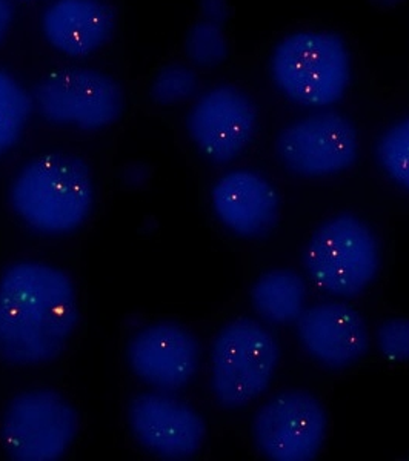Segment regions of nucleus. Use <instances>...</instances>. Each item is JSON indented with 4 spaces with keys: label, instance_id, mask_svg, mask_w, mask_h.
Masks as SVG:
<instances>
[{
    "label": "nucleus",
    "instance_id": "obj_5",
    "mask_svg": "<svg viewBox=\"0 0 409 461\" xmlns=\"http://www.w3.org/2000/svg\"><path fill=\"white\" fill-rule=\"evenodd\" d=\"M280 348L259 321L239 317L222 328L211 348V389L222 408L239 409L271 384Z\"/></svg>",
    "mask_w": 409,
    "mask_h": 461
},
{
    "label": "nucleus",
    "instance_id": "obj_24",
    "mask_svg": "<svg viewBox=\"0 0 409 461\" xmlns=\"http://www.w3.org/2000/svg\"><path fill=\"white\" fill-rule=\"evenodd\" d=\"M123 177H125L126 184L137 188V186H142V185L147 184L148 177H150V171H148L147 167L142 165V163H132V165H130V167L125 169Z\"/></svg>",
    "mask_w": 409,
    "mask_h": 461
},
{
    "label": "nucleus",
    "instance_id": "obj_6",
    "mask_svg": "<svg viewBox=\"0 0 409 461\" xmlns=\"http://www.w3.org/2000/svg\"><path fill=\"white\" fill-rule=\"evenodd\" d=\"M79 414L54 389L17 393L6 406L0 438L13 460L62 458L79 432Z\"/></svg>",
    "mask_w": 409,
    "mask_h": 461
},
{
    "label": "nucleus",
    "instance_id": "obj_25",
    "mask_svg": "<svg viewBox=\"0 0 409 461\" xmlns=\"http://www.w3.org/2000/svg\"><path fill=\"white\" fill-rule=\"evenodd\" d=\"M368 2L378 10H394V8L402 5L404 0H368Z\"/></svg>",
    "mask_w": 409,
    "mask_h": 461
},
{
    "label": "nucleus",
    "instance_id": "obj_18",
    "mask_svg": "<svg viewBox=\"0 0 409 461\" xmlns=\"http://www.w3.org/2000/svg\"><path fill=\"white\" fill-rule=\"evenodd\" d=\"M185 54L189 62L199 68L210 69L225 62L230 45L222 25L200 21L193 23L185 36Z\"/></svg>",
    "mask_w": 409,
    "mask_h": 461
},
{
    "label": "nucleus",
    "instance_id": "obj_19",
    "mask_svg": "<svg viewBox=\"0 0 409 461\" xmlns=\"http://www.w3.org/2000/svg\"><path fill=\"white\" fill-rule=\"evenodd\" d=\"M376 158L394 184L409 193V115L383 132L376 145Z\"/></svg>",
    "mask_w": 409,
    "mask_h": 461
},
{
    "label": "nucleus",
    "instance_id": "obj_20",
    "mask_svg": "<svg viewBox=\"0 0 409 461\" xmlns=\"http://www.w3.org/2000/svg\"><path fill=\"white\" fill-rule=\"evenodd\" d=\"M199 79L193 69L180 65L169 63L159 69L152 80L151 99L160 106H173L191 99L197 93Z\"/></svg>",
    "mask_w": 409,
    "mask_h": 461
},
{
    "label": "nucleus",
    "instance_id": "obj_8",
    "mask_svg": "<svg viewBox=\"0 0 409 461\" xmlns=\"http://www.w3.org/2000/svg\"><path fill=\"white\" fill-rule=\"evenodd\" d=\"M328 415L306 389H285L268 400L252 420V440L271 461H313L321 454Z\"/></svg>",
    "mask_w": 409,
    "mask_h": 461
},
{
    "label": "nucleus",
    "instance_id": "obj_16",
    "mask_svg": "<svg viewBox=\"0 0 409 461\" xmlns=\"http://www.w3.org/2000/svg\"><path fill=\"white\" fill-rule=\"evenodd\" d=\"M252 308L269 325L295 323L304 311L306 285L293 269H271L252 285Z\"/></svg>",
    "mask_w": 409,
    "mask_h": 461
},
{
    "label": "nucleus",
    "instance_id": "obj_21",
    "mask_svg": "<svg viewBox=\"0 0 409 461\" xmlns=\"http://www.w3.org/2000/svg\"><path fill=\"white\" fill-rule=\"evenodd\" d=\"M376 345L385 358L393 362H409V319L385 320L376 330Z\"/></svg>",
    "mask_w": 409,
    "mask_h": 461
},
{
    "label": "nucleus",
    "instance_id": "obj_2",
    "mask_svg": "<svg viewBox=\"0 0 409 461\" xmlns=\"http://www.w3.org/2000/svg\"><path fill=\"white\" fill-rule=\"evenodd\" d=\"M13 211L42 236H67L79 230L95 203V184L84 158L51 152L32 158L10 189Z\"/></svg>",
    "mask_w": 409,
    "mask_h": 461
},
{
    "label": "nucleus",
    "instance_id": "obj_4",
    "mask_svg": "<svg viewBox=\"0 0 409 461\" xmlns=\"http://www.w3.org/2000/svg\"><path fill=\"white\" fill-rule=\"evenodd\" d=\"M382 254L373 228L352 212H341L313 232L304 251L306 274L319 288L356 299L380 271Z\"/></svg>",
    "mask_w": 409,
    "mask_h": 461
},
{
    "label": "nucleus",
    "instance_id": "obj_1",
    "mask_svg": "<svg viewBox=\"0 0 409 461\" xmlns=\"http://www.w3.org/2000/svg\"><path fill=\"white\" fill-rule=\"evenodd\" d=\"M79 323L68 274L41 262H17L0 276V358L39 366L60 357Z\"/></svg>",
    "mask_w": 409,
    "mask_h": 461
},
{
    "label": "nucleus",
    "instance_id": "obj_9",
    "mask_svg": "<svg viewBox=\"0 0 409 461\" xmlns=\"http://www.w3.org/2000/svg\"><path fill=\"white\" fill-rule=\"evenodd\" d=\"M274 148L280 163L294 176L330 177L357 162L359 132L347 115L317 111L285 126Z\"/></svg>",
    "mask_w": 409,
    "mask_h": 461
},
{
    "label": "nucleus",
    "instance_id": "obj_3",
    "mask_svg": "<svg viewBox=\"0 0 409 461\" xmlns=\"http://www.w3.org/2000/svg\"><path fill=\"white\" fill-rule=\"evenodd\" d=\"M269 73L286 99L306 108H325L347 93L351 54L337 32H293L274 47Z\"/></svg>",
    "mask_w": 409,
    "mask_h": 461
},
{
    "label": "nucleus",
    "instance_id": "obj_23",
    "mask_svg": "<svg viewBox=\"0 0 409 461\" xmlns=\"http://www.w3.org/2000/svg\"><path fill=\"white\" fill-rule=\"evenodd\" d=\"M14 21V4L13 0H0V45L5 42Z\"/></svg>",
    "mask_w": 409,
    "mask_h": 461
},
{
    "label": "nucleus",
    "instance_id": "obj_17",
    "mask_svg": "<svg viewBox=\"0 0 409 461\" xmlns=\"http://www.w3.org/2000/svg\"><path fill=\"white\" fill-rule=\"evenodd\" d=\"M32 110V95L10 73L0 69V156L21 140Z\"/></svg>",
    "mask_w": 409,
    "mask_h": 461
},
{
    "label": "nucleus",
    "instance_id": "obj_13",
    "mask_svg": "<svg viewBox=\"0 0 409 461\" xmlns=\"http://www.w3.org/2000/svg\"><path fill=\"white\" fill-rule=\"evenodd\" d=\"M297 337L306 354L328 369L341 371L360 362L371 346L367 321L341 302L313 304L300 315Z\"/></svg>",
    "mask_w": 409,
    "mask_h": 461
},
{
    "label": "nucleus",
    "instance_id": "obj_26",
    "mask_svg": "<svg viewBox=\"0 0 409 461\" xmlns=\"http://www.w3.org/2000/svg\"><path fill=\"white\" fill-rule=\"evenodd\" d=\"M22 2H34V0H22Z\"/></svg>",
    "mask_w": 409,
    "mask_h": 461
},
{
    "label": "nucleus",
    "instance_id": "obj_11",
    "mask_svg": "<svg viewBox=\"0 0 409 461\" xmlns=\"http://www.w3.org/2000/svg\"><path fill=\"white\" fill-rule=\"evenodd\" d=\"M128 423L137 443L163 460L193 458L206 437L204 420L191 404L156 389L132 400Z\"/></svg>",
    "mask_w": 409,
    "mask_h": 461
},
{
    "label": "nucleus",
    "instance_id": "obj_12",
    "mask_svg": "<svg viewBox=\"0 0 409 461\" xmlns=\"http://www.w3.org/2000/svg\"><path fill=\"white\" fill-rule=\"evenodd\" d=\"M202 346L193 330L177 321L145 326L126 348V360L137 378L163 393L186 388L199 371Z\"/></svg>",
    "mask_w": 409,
    "mask_h": 461
},
{
    "label": "nucleus",
    "instance_id": "obj_22",
    "mask_svg": "<svg viewBox=\"0 0 409 461\" xmlns=\"http://www.w3.org/2000/svg\"><path fill=\"white\" fill-rule=\"evenodd\" d=\"M199 10L202 19L222 27H225L232 14L230 0H199Z\"/></svg>",
    "mask_w": 409,
    "mask_h": 461
},
{
    "label": "nucleus",
    "instance_id": "obj_7",
    "mask_svg": "<svg viewBox=\"0 0 409 461\" xmlns=\"http://www.w3.org/2000/svg\"><path fill=\"white\" fill-rule=\"evenodd\" d=\"M32 100L45 121L95 132L114 125L125 111V95L110 74L93 68H65L39 80Z\"/></svg>",
    "mask_w": 409,
    "mask_h": 461
},
{
    "label": "nucleus",
    "instance_id": "obj_14",
    "mask_svg": "<svg viewBox=\"0 0 409 461\" xmlns=\"http://www.w3.org/2000/svg\"><path fill=\"white\" fill-rule=\"evenodd\" d=\"M213 210L226 230L247 240L269 236L280 219V200L262 174L236 169L215 182Z\"/></svg>",
    "mask_w": 409,
    "mask_h": 461
},
{
    "label": "nucleus",
    "instance_id": "obj_15",
    "mask_svg": "<svg viewBox=\"0 0 409 461\" xmlns=\"http://www.w3.org/2000/svg\"><path fill=\"white\" fill-rule=\"evenodd\" d=\"M116 27V10L105 0H54L43 11V36L69 58L99 51L111 42Z\"/></svg>",
    "mask_w": 409,
    "mask_h": 461
},
{
    "label": "nucleus",
    "instance_id": "obj_10",
    "mask_svg": "<svg viewBox=\"0 0 409 461\" xmlns=\"http://www.w3.org/2000/svg\"><path fill=\"white\" fill-rule=\"evenodd\" d=\"M258 117V106L247 91L236 85H217L195 100L186 130L204 158L225 165L251 143Z\"/></svg>",
    "mask_w": 409,
    "mask_h": 461
}]
</instances>
